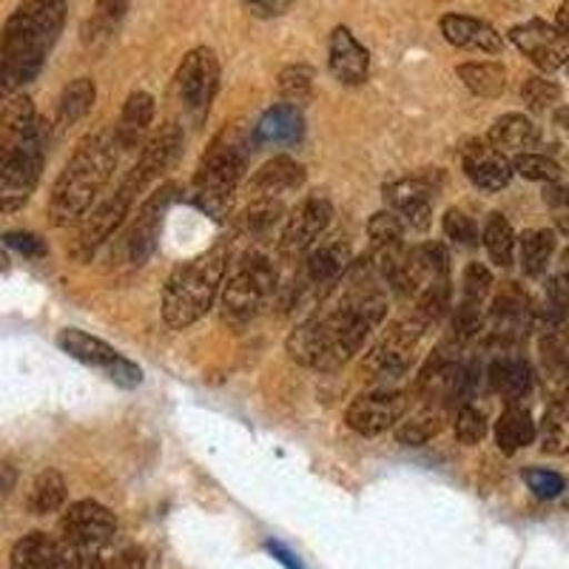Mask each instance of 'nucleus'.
Returning a JSON list of instances; mask_svg holds the SVG:
<instances>
[{
  "instance_id": "obj_56",
  "label": "nucleus",
  "mask_w": 569,
  "mask_h": 569,
  "mask_svg": "<svg viewBox=\"0 0 569 569\" xmlns=\"http://www.w3.org/2000/svg\"><path fill=\"white\" fill-rule=\"evenodd\" d=\"M556 27L561 29V32H567V34H569V0H563L561 9H558V14H556Z\"/></svg>"
},
{
  "instance_id": "obj_43",
  "label": "nucleus",
  "mask_w": 569,
  "mask_h": 569,
  "mask_svg": "<svg viewBox=\"0 0 569 569\" xmlns=\"http://www.w3.org/2000/svg\"><path fill=\"white\" fill-rule=\"evenodd\" d=\"M450 297H453V288H450V277L433 279V282L427 284L425 291L419 293V305H416V311L425 313L430 322L441 319L450 308Z\"/></svg>"
},
{
  "instance_id": "obj_48",
  "label": "nucleus",
  "mask_w": 569,
  "mask_h": 569,
  "mask_svg": "<svg viewBox=\"0 0 569 569\" xmlns=\"http://www.w3.org/2000/svg\"><path fill=\"white\" fill-rule=\"evenodd\" d=\"M445 233L447 240L459 242V246H479V228H476L472 217H467L459 208H450V211L445 213Z\"/></svg>"
},
{
  "instance_id": "obj_31",
  "label": "nucleus",
  "mask_w": 569,
  "mask_h": 569,
  "mask_svg": "<svg viewBox=\"0 0 569 569\" xmlns=\"http://www.w3.org/2000/svg\"><path fill=\"white\" fill-rule=\"evenodd\" d=\"M94 98H98L94 80L91 78L71 80L58 100V126L60 129H69V126L80 123V120H83V117L91 111V106H94Z\"/></svg>"
},
{
  "instance_id": "obj_40",
  "label": "nucleus",
  "mask_w": 569,
  "mask_h": 569,
  "mask_svg": "<svg viewBox=\"0 0 569 569\" xmlns=\"http://www.w3.org/2000/svg\"><path fill=\"white\" fill-rule=\"evenodd\" d=\"M279 217H282V202L268 200V197H253L251 206L242 211L240 226L246 228L251 237H268L277 228Z\"/></svg>"
},
{
  "instance_id": "obj_19",
  "label": "nucleus",
  "mask_w": 569,
  "mask_h": 569,
  "mask_svg": "<svg viewBox=\"0 0 569 569\" xmlns=\"http://www.w3.org/2000/svg\"><path fill=\"white\" fill-rule=\"evenodd\" d=\"M328 66L342 86H362L370 74V54L348 27H337L328 40Z\"/></svg>"
},
{
  "instance_id": "obj_21",
  "label": "nucleus",
  "mask_w": 569,
  "mask_h": 569,
  "mask_svg": "<svg viewBox=\"0 0 569 569\" xmlns=\"http://www.w3.org/2000/svg\"><path fill=\"white\" fill-rule=\"evenodd\" d=\"M441 34L447 38V43L470 49V52L498 54L505 49V38L498 34V29L487 20L470 18V14H445L441 18Z\"/></svg>"
},
{
  "instance_id": "obj_51",
  "label": "nucleus",
  "mask_w": 569,
  "mask_h": 569,
  "mask_svg": "<svg viewBox=\"0 0 569 569\" xmlns=\"http://www.w3.org/2000/svg\"><path fill=\"white\" fill-rule=\"evenodd\" d=\"M109 373V379L114 385H120V388H140L142 385V370L137 368L131 359H126V356H117L114 362H111V368L106 370Z\"/></svg>"
},
{
  "instance_id": "obj_17",
  "label": "nucleus",
  "mask_w": 569,
  "mask_h": 569,
  "mask_svg": "<svg viewBox=\"0 0 569 569\" xmlns=\"http://www.w3.org/2000/svg\"><path fill=\"white\" fill-rule=\"evenodd\" d=\"M461 166H465V174L470 177V182L481 191H501V188L510 186L512 174V160L498 151L490 140H470L461 149Z\"/></svg>"
},
{
  "instance_id": "obj_49",
  "label": "nucleus",
  "mask_w": 569,
  "mask_h": 569,
  "mask_svg": "<svg viewBox=\"0 0 569 569\" xmlns=\"http://www.w3.org/2000/svg\"><path fill=\"white\" fill-rule=\"evenodd\" d=\"M3 246L12 248V251L23 253V257L29 259H38V257H46V242L40 240L38 233H29V231H9L3 233Z\"/></svg>"
},
{
  "instance_id": "obj_27",
  "label": "nucleus",
  "mask_w": 569,
  "mask_h": 569,
  "mask_svg": "<svg viewBox=\"0 0 569 569\" xmlns=\"http://www.w3.org/2000/svg\"><path fill=\"white\" fill-rule=\"evenodd\" d=\"M58 345L63 353H69L71 359H78V362L89 365V368L109 370L111 362H114L117 356H120L109 342H103V339H98V337H91V333H86V330H78V328L60 330Z\"/></svg>"
},
{
  "instance_id": "obj_2",
  "label": "nucleus",
  "mask_w": 569,
  "mask_h": 569,
  "mask_svg": "<svg viewBox=\"0 0 569 569\" xmlns=\"http://www.w3.org/2000/svg\"><path fill=\"white\" fill-rule=\"evenodd\" d=\"M66 0H20L0 29V106L32 83L66 27Z\"/></svg>"
},
{
  "instance_id": "obj_54",
  "label": "nucleus",
  "mask_w": 569,
  "mask_h": 569,
  "mask_svg": "<svg viewBox=\"0 0 569 569\" xmlns=\"http://www.w3.org/2000/svg\"><path fill=\"white\" fill-rule=\"evenodd\" d=\"M543 200L550 202L556 211H561V208H569V186H556V182H552V186L547 188Z\"/></svg>"
},
{
  "instance_id": "obj_4",
  "label": "nucleus",
  "mask_w": 569,
  "mask_h": 569,
  "mask_svg": "<svg viewBox=\"0 0 569 569\" xmlns=\"http://www.w3.org/2000/svg\"><path fill=\"white\" fill-rule=\"evenodd\" d=\"M117 151L120 146L114 131H98L80 142L54 180L49 197V222L54 228H69L86 220V213L114 174Z\"/></svg>"
},
{
  "instance_id": "obj_13",
  "label": "nucleus",
  "mask_w": 569,
  "mask_h": 569,
  "mask_svg": "<svg viewBox=\"0 0 569 569\" xmlns=\"http://www.w3.org/2000/svg\"><path fill=\"white\" fill-rule=\"evenodd\" d=\"M177 191L180 188L174 182H166L162 188H157L154 194L140 206L134 226L129 228V237H126V248H129V259L134 266H146L151 259V253L157 251V242H160L162 231V217L171 208V202L177 200Z\"/></svg>"
},
{
  "instance_id": "obj_30",
  "label": "nucleus",
  "mask_w": 569,
  "mask_h": 569,
  "mask_svg": "<svg viewBox=\"0 0 569 569\" xmlns=\"http://www.w3.org/2000/svg\"><path fill=\"white\" fill-rule=\"evenodd\" d=\"M54 552H58V538L46 532H29L12 547L9 567L12 569H52Z\"/></svg>"
},
{
  "instance_id": "obj_52",
  "label": "nucleus",
  "mask_w": 569,
  "mask_h": 569,
  "mask_svg": "<svg viewBox=\"0 0 569 569\" xmlns=\"http://www.w3.org/2000/svg\"><path fill=\"white\" fill-rule=\"evenodd\" d=\"M293 0H246V7L251 9V14L257 18H279L291 9Z\"/></svg>"
},
{
  "instance_id": "obj_28",
  "label": "nucleus",
  "mask_w": 569,
  "mask_h": 569,
  "mask_svg": "<svg viewBox=\"0 0 569 569\" xmlns=\"http://www.w3.org/2000/svg\"><path fill=\"white\" fill-rule=\"evenodd\" d=\"M441 427H445V410L439 405L425 401L416 413L401 416L399 425L393 427V433L399 439V445L421 447L427 441H433L441 433Z\"/></svg>"
},
{
  "instance_id": "obj_12",
  "label": "nucleus",
  "mask_w": 569,
  "mask_h": 569,
  "mask_svg": "<svg viewBox=\"0 0 569 569\" xmlns=\"http://www.w3.org/2000/svg\"><path fill=\"white\" fill-rule=\"evenodd\" d=\"M507 38L543 71H558L569 63V34L547 20H527L510 29Z\"/></svg>"
},
{
  "instance_id": "obj_26",
  "label": "nucleus",
  "mask_w": 569,
  "mask_h": 569,
  "mask_svg": "<svg viewBox=\"0 0 569 569\" xmlns=\"http://www.w3.org/2000/svg\"><path fill=\"white\" fill-rule=\"evenodd\" d=\"M487 385L507 405H518L532 390V368L525 359H496L487 368Z\"/></svg>"
},
{
  "instance_id": "obj_57",
  "label": "nucleus",
  "mask_w": 569,
  "mask_h": 569,
  "mask_svg": "<svg viewBox=\"0 0 569 569\" xmlns=\"http://www.w3.org/2000/svg\"><path fill=\"white\" fill-rule=\"evenodd\" d=\"M556 226H558V231L567 233V237H569V208H561V211H556Z\"/></svg>"
},
{
  "instance_id": "obj_16",
  "label": "nucleus",
  "mask_w": 569,
  "mask_h": 569,
  "mask_svg": "<svg viewBox=\"0 0 569 569\" xmlns=\"http://www.w3.org/2000/svg\"><path fill=\"white\" fill-rule=\"evenodd\" d=\"M330 220H333V206H330L328 197H308L302 206L293 208V213L284 222L282 237H279L282 253H302L305 248H311L328 231Z\"/></svg>"
},
{
  "instance_id": "obj_35",
  "label": "nucleus",
  "mask_w": 569,
  "mask_h": 569,
  "mask_svg": "<svg viewBox=\"0 0 569 569\" xmlns=\"http://www.w3.org/2000/svg\"><path fill=\"white\" fill-rule=\"evenodd\" d=\"M481 242H485L487 253L498 268H507L512 262V251H516V231L507 222L505 213H490L481 231Z\"/></svg>"
},
{
  "instance_id": "obj_6",
  "label": "nucleus",
  "mask_w": 569,
  "mask_h": 569,
  "mask_svg": "<svg viewBox=\"0 0 569 569\" xmlns=\"http://www.w3.org/2000/svg\"><path fill=\"white\" fill-rule=\"evenodd\" d=\"M248 169V140L240 129H226L202 154L191 182V202L211 220L226 222L233 211V194Z\"/></svg>"
},
{
  "instance_id": "obj_34",
  "label": "nucleus",
  "mask_w": 569,
  "mask_h": 569,
  "mask_svg": "<svg viewBox=\"0 0 569 569\" xmlns=\"http://www.w3.org/2000/svg\"><path fill=\"white\" fill-rule=\"evenodd\" d=\"M66 505V479L60 476V470H43L34 479L32 490H29V510L34 516H49V512H58Z\"/></svg>"
},
{
  "instance_id": "obj_59",
  "label": "nucleus",
  "mask_w": 569,
  "mask_h": 569,
  "mask_svg": "<svg viewBox=\"0 0 569 569\" xmlns=\"http://www.w3.org/2000/svg\"><path fill=\"white\" fill-rule=\"evenodd\" d=\"M561 262H563V277H569V248H567V251H563Z\"/></svg>"
},
{
  "instance_id": "obj_50",
  "label": "nucleus",
  "mask_w": 569,
  "mask_h": 569,
  "mask_svg": "<svg viewBox=\"0 0 569 569\" xmlns=\"http://www.w3.org/2000/svg\"><path fill=\"white\" fill-rule=\"evenodd\" d=\"M91 569H146V552L137 547H126L109 558H94Z\"/></svg>"
},
{
  "instance_id": "obj_47",
  "label": "nucleus",
  "mask_w": 569,
  "mask_h": 569,
  "mask_svg": "<svg viewBox=\"0 0 569 569\" xmlns=\"http://www.w3.org/2000/svg\"><path fill=\"white\" fill-rule=\"evenodd\" d=\"M487 436V419L481 410L470 408V405H465V408H459V413H456V439L461 441V445H479L481 439Z\"/></svg>"
},
{
  "instance_id": "obj_7",
  "label": "nucleus",
  "mask_w": 569,
  "mask_h": 569,
  "mask_svg": "<svg viewBox=\"0 0 569 569\" xmlns=\"http://www.w3.org/2000/svg\"><path fill=\"white\" fill-rule=\"evenodd\" d=\"M277 268L262 253L251 251L237 262L222 284V317L231 325H246L266 308L277 291Z\"/></svg>"
},
{
  "instance_id": "obj_10",
  "label": "nucleus",
  "mask_w": 569,
  "mask_h": 569,
  "mask_svg": "<svg viewBox=\"0 0 569 569\" xmlns=\"http://www.w3.org/2000/svg\"><path fill=\"white\" fill-rule=\"evenodd\" d=\"M117 532V518L109 507L98 505V501H78L66 510L63 521H60V538L74 543L89 561L98 558L103 547H109L111 538Z\"/></svg>"
},
{
  "instance_id": "obj_5",
  "label": "nucleus",
  "mask_w": 569,
  "mask_h": 569,
  "mask_svg": "<svg viewBox=\"0 0 569 569\" xmlns=\"http://www.w3.org/2000/svg\"><path fill=\"white\" fill-rule=\"evenodd\" d=\"M228 248L213 246L200 257L180 262L162 288V322L171 330H186L211 311L220 284L226 282Z\"/></svg>"
},
{
  "instance_id": "obj_32",
  "label": "nucleus",
  "mask_w": 569,
  "mask_h": 569,
  "mask_svg": "<svg viewBox=\"0 0 569 569\" xmlns=\"http://www.w3.org/2000/svg\"><path fill=\"white\" fill-rule=\"evenodd\" d=\"M131 0H98L94 3V14L83 27L86 46H103L106 40L114 34V29L123 23L126 12H129Z\"/></svg>"
},
{
  "instance_id": "obj_8",
  "label": "nucleus",
  "mask_w": 569,
  "mask_h": 569,
  "mask_svg": "<svg viewBox=\"0 0 569 569\" xmlns=\"http://www.w3.org/2000/svg\"><path fill=\"white\" fill-rule=\"evenodd\" d=\"M430 325L433 322L419 311L399 319V322L370 348V353L365 356L362 373L368 376V379H373V382L399 379V376L408 373V370L413 368L416 348H419L421 337H425V330L430 328Z\"/></svg>"
},
{
  "instance_id": "obj_24",
  "label": "nucleus",
  "mask_w": 569,
  "mask_h": 569,
  "mask_svg": "<svg viewBox=\"0 0 569 569\" xmlns=\"http://www.w3.org/2000/svg\"><path fill=\"white\" fill-rule=\"evenodd\" d=\"M487 140H490L498 151H505L507 157L510 154L518 157V154H530V149H536L538 142H541V131H538V126L532 123L530 117L505 114V117H498L496 123H492Z\"/></svg>"
},
{
  "instance_id": "obj_58",
  "label": "nucleus",
  "mask_w": 569,
  "mask_h": 569,
  "mask_svg": "<svg viewBox=\"0 0 569 569\" xmlns=\"http://www.w3.org/2000/svg\"><path fill=\"white\" fill-rule=\"evenodd\" d=\"M556 120L563 126V129L569 131V106H563V109L556 111Z\"/></svg>"
},
{
  "instance_id": "obj_42",
  "label": "nucleus",
  "mask_w": 569,
  "mask_h": 569,
  "mask_svg": "<svg viewBox=\"0 0 569 569\" xmlns=\"http://www.w3.org/2000/svg\"><path fill=\"white\" fill-rule=\"evenodd\" d=\"M512 169H516V174H521L525 180H532V182H558L561 180V166H558L556 160H550V157L543 154H518L516 160H512Z\"/></svg>"
},
{
  "instance_id": "obj_46",
  "label": "nucleus",
  "mask_w": 569,
  "mask_h": 569,
  "mask_svg": "<svg viewBox=\"0 0 569 569\" xmlns=\"http://www.w3.org/2000/svg\"><path fill=\"white\" fill-rule=\"evenodd\" d=\"M521 98L530 106L532 111H547L561 100V89L552 80L543 78H530L525 86H521Z\"/></svg>"
},
{
  "instance_id": "obj_1",
  "label": "nucleus",
  "mask_w": 569,
  "mask_h": 569,
  "mask_svg": "<svg viewBox=\"0 0 569 569\" xmlns=\"http://www.w3.org/2000/svg\"><path fill=\"white\" fill-rule=\"evenodd\" d=\"M388 317V297L376 284L368 268H356L345 284L342 302L328 313L311 317L288 337V353L302 368L333 370L345 368L365 348L382 319Z\"/></svg>"
},
{
  "instance_id": "obj_39",
  "label": "nucleus",
  "mask_w": 569,
  "mask_h": 569,
  "mask_svg": "<svg viewBox=\"0 0 569 569\" xmlns=\"http://www.w3.org/2000/svg\"><path fill=\"white\" fill-rule=\"evenodd\" d=\"M277 86H279V94L284 98V103L305 106L313 94V69L305 63L284 66V69L279 71Z\"/></svg>"
},
{
  "instance_id": "obj_20",
  "label": "nucleus",
  "mask_w": 569,
  "mask_h": 569,
  "mask_svg": "<svg viewBox=\"0 0 569 569\" xmlns=\"http://www.w3.org/2000/svg\"><path fill=\"white\" fill-rule=\"evenodd\" d=\"M350 268V248L348 242H328L317 248L311 257L305 259L302 273H299L297 293L302 291H328L330 284L339 282Z\"/></svg>"
},
{
  "instance_id": "obj_15",
  "label": "nucleus",
  "mask_w": 569,
  "mask_h": 569,
  "mask_svg": "<svg viewBox=\"0 0 569 569\" xmlns=\"http://www.w3.org/2000/svg\"><path fill=\"white\" fill-rule=\"evenodd\" d=\"M180 149H182V131L177 129L174 123L162 126V129L157 131L146 146H142L140 160L134 162V169H131L123 180L129 182V186L137 191V197H140L142 191L157 180V177H162L171 166H174L177 157H180Z\"/></svg>"
},
{
  "instance_id": "obj_23",
  "label": "nucleus",
  "mask_w": 569,
  "mask_h": 569,
  "mask_svg": "<svg viewBox=\"0 0 569 569\" xmlns=\"http://www.w3.org/2000/svg\"><path fill=\"white\" fill-rule=\"evenodd\" d=\"M305 134V117L302 109L293 103H277L259 117L257 131H253V142L266 146V142H279V146H291L299 142Z\"/></svg>"
},
{
  "instance_id": "obj_41",
  "label": "nucleus",
  "mask_w": 569,
  "mask_h": 569,
  "mask_svg": "<svg viewBox=\"0 0 569 569\" xmlns=\"http://www.w3.org/2000/svg\"><path fill=\"white\" fill-rule=\"evenodd\" d=\"M368 233L373 240L376 251H385V248H399L405 246V222L399 220V213L393 211H379L370 217Z\"/></svg>"
},
{
  "instance_id": "obj_25",
  "label": "nucleus",
  "mask_w": 569,
  "mask_h": 569,
  "mask_svg": "<svg viewBox=\"0 0 569 569\" xmlns=\"http://www.w3.org/2000/svg\"><path fill=\"white\" fill-rule=\"evenodd\" d=\"M305 182V169L291 157H273L262 169L257 171L251 182L253 197H268V200H279L288 191H297Z\"/></svg>"
},
{
  "instance_id": "obj_44",
  "label": "nucleus",
  "mask_w": 569,
  "mask_h": 569,
  "mask_svg": "<svg viewBox=\"0 0 569 569\" xmlns=\"http://www.w3.org/2000/svg\"><path fill=\"white\" fill-rule=\"evenodd\" d=\"M492 291V273L481 262H470L465 271V284H461V302L485 308L487 297Z\"/></svg>"
},
{
  "instance_id": "obj_29",
  "label": "nucleus",
  "mask_w": 569,
  "mask_h": 569,
  "mask_svg": "<svg viewBox=\"0 0 569 569\" xmlns=\"http://www.w3.org/2000/svg\"><path fill=\"white\" fill-rule=\"evenodd\" d=\"M496 441L501 447V453L507 456L530 447L536 441V421H532L530 410L510 405L496 425Z\"/></svg>"
},
{
  "instance_id": "obj_11",
  "label": "nucleus",
  "mask_w": 569,
  "mask_h": 569,
  "mask_svg": "<svg viewBox=\"0 0 569 569\" xmlns=\"http://www.w3.org/2000/svg\"><path fill=\"white\" fill-rule=\"evenodd\" d=\"M134 200L137 191L123 180L114 194L106 197L98 208H91V211L86 213V220L80 222L78 240L71 246V257L78 259V262H89V259L94 257V251L109 240L111 233L123 226Z\"/></svg>"
},
{
  "instance_id": "obj_9",
  "label": "nucleus",
  "mask_w": 569,
  "mask_h": 569,
  "mask_svg": "<svg viewBox=\"0 0 569 569\" xmlns=\"http://www.w3.org/2000/svg\"><path fill=\"white\" fill-rule=\"evenodd\" d=\"M217 86H220V63H217V54H213L211 49H206V46L191 49V52L182 58L180 69H177L174 89L186 114L191 117L197 126L206 123V117L213 103V94H217Z\"/></svg>"
},
{
  "instance_id": "obj_3",
  "label": "nucleus",
  "mask_w": 569,
  "mask_h": 569,
  "mask_svg": "<svg viewBox=\"0 0 569 569\" xmlns=\"http://www.w3.org/2000/svg\"><path fill=\"white\" fill-rule=\"evenodd\" d=\"M46 157V126L29 94L0 106V213H14L32 200Z\"/></svg>"
},
{
  "instance_id": "obj_18",
  "label": "nucleus",
  "mask_w": 569,
  "mask_h": 569,
  "mask_svg": "<svg viewBox=\"0 0 569 569\" xmlns=\"http://www.w3.org/2000/svg\"><path fill=\"white\" fill-rule=\"evenodd\" d=\"M430 194H433V186L425 177H405V180H396L385 186L388 211L399 213V220L408 228H413V231H427L430 222H433L430 220L433 217Z\"/></svg>"
},
{
  "instance_id": "obj_33",
  "label": "nucleus",
  "mask_w": 569,
  "mask_h": 569,
  "mask_svg": "<svg viewBox=\"0 0 569 569\" xmlns=\"http://www.w3.org/2000/svg\"><path fill=\"white\" fill-rule=\"evenodd\" d=\"M456 74L479 98H498L507 86L505 66L498 63H461Z\"/></svg>"
},
{
  "instance_id": "obj_38",
  "label": "nucleus",
  "mask_w": 569,
  "mask_h": 569,
  "mask_svg": "<svg viewBox=\"0 0 569 569\" xmlns=\"http://www.w3.org/2000/svg\"><path fill=\"white\" fill-rule=\"evenodd\" d=\"M541 359L556 379H567L569 385V328L556 325L541 337Z\"/></svg>"
},
{
  "instance_id": "obj_53",
  "label": "nucleus",
  "mask_w": 569,
  "mask_h": 569,
  "mask_svg": "<svg viewBox=\"0 0 569 569\" xmlns=\"http://www.w3.org/2000/svg\"><path fill=\"white\" fill-rule=\"evenodd\" d=\"M266 547H268V552H271V556L277 558L279 563H284V567H288V569H305V567H302V561H299V558L293 556V552L288 550V547H282V543L268 541Z\"/></svg>"
},
{
  "instance_id": "obj_36",
  "label": "nucleus",
  "mask_w": 569,
  "mask_h": 569,
  "mask_svg": "<svg viewBox=\"0 0 569 569\" xmlns=\"http://www.w3.org/2000/svg\"><path fill=\"white\" fill-rule=\"evenodd\" d=\"M541 450L552 456H569V405L558 399L547 408L541 421Z\"/></svg>"
},
{
  "instance_id": "obj_55",
  "label": "nucleus",
  "mask_w": 569,
  "mask_h": 569,
  "mask_svg": "<svg viewBox=\"0 0 569 569\" xmlns=\"http://www.w3.org/2000/svg\"><path fill=\"white\" fill-rule=\"evenodd\" d=\"M14 470L9 465H0V492H9L14 487Z\"/></svg>"
},
{
  "instance_id": "obj_22",
  "label": "nucleus",
  "mask_w": 569,
  "mask_h": 569,
  "mask_svg": "<svg viewBox=\"0 0 569 569\" xmlns=\"http://www.w3.org/2000/svg\"><path fill=\"white\" fill-rule=\"evenodd\" d=\"M154 120V98L149 91H131L129 100L123 103L120 120H117V146L120 151H137L149 134V126Z\"/></svg>"
},
{
  "instance_id": "obj_14",
  "label": "nucleus",
  "mask_w": 569,
  "mask_h": 569,
  "mask_svg": "<svg viewBox=\"0 0 569 569\" xmlns=\"http://www.w3.org/2000/svg\"><path fill=\"white\" fill-rule=\"evenodd\" d=\"M408 413V396L405 393H365L350 401L345 410V421L359 436H379L401 421Z\"/></svg>"
},
{
  "instance_id": "obj_45",
  "label": "nucleus",
  "mask_w": 569,
  "mask_h": 569,
  "mask_svg": "<svg viewBox=\"0 0 569 569\" xmlns=\"http://www.w3.org/2000/svg\"><path fill=\"white\" fill-rule=\"evenodd\" d=\"M525 481L532 496L541 498V501H552V498L563 496V490H567V481H563L561 472L543 470V467H527Z\"/></svg>"
},
{
  "instance_id": "obj_37",
  "label": "nucleus",
  "mask_w": 569,
  "mask_h": 569,
  "mask_svg": "<svg viewBox=\"0 0 569 569\" xmlns=\"http://www.w3.org/2000/svg\"><path fill=\"white\" fill-rule=\"evenodd\" d=\"M518 246H521V268H525V273L541 277L547 271V266H550L552 251H556V237H552V231H543V228L527 231L518 240Z\"/></svg>"
}]
</instances>
